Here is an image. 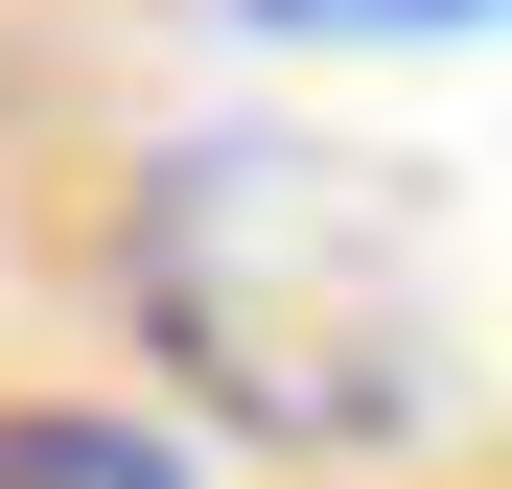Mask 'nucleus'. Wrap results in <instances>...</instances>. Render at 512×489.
I'll return each instance as SVG.
<instances>
[{
  "mask_svg": "<svg viewBox=\"0 0 512 489\" xmlns=\"http://www.w3.org/2000/svg\"><path fill=\"white\" fill-rule=\"evenodd\" d=\"M140 303L256 443H419L443 420V326H419V233L303 140H210L140 187Z\"/></svg>",
  "mask_w": 512,
  "mask_h": 489,
  "instance_id": "nucleus-1",
  "label": "nucleus"
},
{
  "mask_svg": "<svg viewBox=\"0 0 512 489\" xmlns=\"http://www.w3.org/2000/svg\"><path fill=\"white\" fill-rule=\"evenodd\" d=\"M0 489H187L163 420H0Z\"/></svg>",
  "mask_w": 512,
  "mask_h": 489,
  "instance_id": "nucleus-2",
  "label": "nucleus"
},
{
  "mask_svg": "<svg viewBox=\"0 0 512 489\" xmlns=\"http://www.w3.org/2000/svg\"><path fill=\"white\" fill-rule=\"evenodd\" d=\"M256 24H373V47H419V24H512V0H256Z\"/></svg>",
  "mask_w": 512,
  "mask_h": 489,
  "instance_id": "nucleus-3",
  "label": "nucleus"
}]
</instances>
